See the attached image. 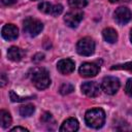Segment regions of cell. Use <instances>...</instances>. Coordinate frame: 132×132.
I'll use <instances>...</instances> for the list:
<instances>
[{"label": "cell", "mask_w": 132, "mask_h": 132, "mask_svg": "<svg viewBox=\"0 0 132 132\" xmlns=\"http://www.w3.org/2000/svg\"><path fill=\"white\" fill-rule=\"evenodd\" d=\"M59 130L62 132H74L78 130V122L73 118H69L63 122Z\"/></svg>", "instance_id": "4fadbf2b"}, {"label": "cell", "mask_w": 132, "mask_h": 132, "mask_svg": "<svg viewBox=\"0 0 132 132\" xmlns=\"http://www.w3.org/2000/svg\"><path fill=\"white\" fill-rule=\"evenodd\" d=\"M31 79L38 90H44L51 84L48 72L44 68H35L31 74Z\"/></svg>", "instance_id": "7a4b0ae2"}, {"label": "cell", "mask_w": 132, "mask_h": 132, "mask_svg": "<svg viewBox=\"0 0 132 132\" xmlns=\"http://www.w3.org/2000/svg\"><path fill=\"white\" fill-rule=\"evenodd\" d=\"M32 1H36V0H32Z\"/></svg>", "instance_id": "f1b7e54d"}, {"label": "cell", "mask_w": 132, "mask_h": 132, "mask_svg": "<svg viewBox=\"0 0 132 132\" xmlns=\"http://www.w3.org/2000/svg\"><path fill=\"white\" fill-rule=\"evenodd\" d=\"M41 122L44 124V125H46L50 129H51V125H55V120L53 119V117H52V114L51 113H48V112H44V114L41 117Z\"/></svg>", "instance_id": "d6986e66"}, {"label": "cell", "mask_w": 132, "mask_h": 132, "mask_svg": "<svg viewBox=\"0 0 132 132\" xmlns=\"http://www.w3.org/2000/svg\"><path fill=\"white\" fill-rule=\"evenodd\" d=\"M95 51V42L90 37H84L76 44V52L81 56H91Z\"/></svg>", "instance_id": "277c9868"}, {"label": "cell", "mask_w": 132, "mask_h": 132, "mask_svg": "<svg viewBox=\"0 0 132 132\" xmlns=\"http://www.w3.org/2000/svg\"><path fill=\"white\" fill-rule=\"evenodd\" d=\"M125 91L127 93L128 96L132 97V78H129L126 82V87H125Z\"/></svg>", "instance_id": "603a6c76"}, {"label": "cell", "mask_w": 132, "mask_h": 132, "mask_svg": "<svg viewBox=\"0 0 132 132\" xmlns=\"http://www.w3.org/2000/svg\"><path fill=\"white\" fill-rule=\"evenodd\" d=\"M101 89L108 95H113L120 89V80L114 76H105L101 84Z\"/></svg>", "instance_id": "5b68a950"}, {"label": "cell", "mask_w": 132, "mask_h": 132, "mask_svg": "<svg viewBox=\"0 0 132 132\" xmlns=\"http://www.w3.org/2000/svg\"><path fill=\"white\" fill-rule=\"evenodd\" d=\"M113 15H114L116 22L119 25H125V24L129 23L132 19V12L130 11L129 8H127L125 6H121V7L117 8Z\"/></svg>", "instance_id": "8992f818"}, {"label": "cell", "mask_w": 132, "mask_h": 132, "mask_svg": "<svg viewBox=\"0 0 132 132\" xmlns=\"http://www.w3.org/2000/svg\"><path fill=\"white\" fill-rule=\"evenodd\" d=\"M100 70V66L97 65L96 63H90V62H86L84 64H81V66L79 67V74L84 77H92L95 76Z\"/></svg>", "instance_id": "ba28073f"}, {"label": "cell", "mask_w": 132, "mask_h": 132, "mask_svg": "<svg viewBox=\"0 0 132 132\" xmlns=\"http://www.w3.org/2000/svg\"><path fill=\"white\" fill-rule=\"evenodd\" d=\"M130 40H131V42H132V30H131V32H130Z\"/></svg>", "instance_id": "83f0119b"}, {"label": "cell", "mask_w": 132, "mask_h": 132, "mask_svg": "<svg viewBox=\"0 0 132 132\" xmlns=\"http://www.w3.org/2000/svg\"><path fill=\"white\" fill-rule=\"evenodd\" d=\"M74 67H75L74 62L71 59H62L57 64V68H58L59 72L62 74H65V75L73 72Z\"/></svg>", "instance_id": "7c38bea8"}, {"label": "cell", "mask_w": 132, "mask_h": 132, "mask_svg": "<svg viewBox=\"0 0 132 132\" xmlns=\"http://www.w3.org/2000/svg\"><path fill=\"white\" fill-rule=\"evenodd\" d=\"M84 18V13L80 11H70L68 13L65 14L64 16V21L66 23V25L70 28H76L79 23L81 22Z\"/></svg>", "instance_id": "30bf717a"}, {"label": "cell", "mask_w": 132, "mask_h": 132, "mask_svg": "<svg viewBox=\"0 0 132 132\" xmlns=\"http://www.w3.org/2000/svg\"><path fill=\"white\" fill-rule=\"evenodd\" d=\"M9 96H10L11 101H13V102H22V101H25V100L30 99V97H20V96H19L18 94H15L13 91H10V92H9Z\"/></svg>", "instance_id": "44dd1931"}, {"label": "cell", "mask_w": 132, "mask_h": 132, "mask_svg": "<svg viewBox=\"0 0 132 132\" xmlns=\"http://www.w3.org/2000/svg\"><path fill=\"white\" fill-rule=\"evenodd\" d=\"M16 0H1V2L4 4V5H11L15 2Z\"/></svg>", "instance_id": "484cf974"}, {"label": "cell", "mask_w": 132, "mask_h": 132, "mask_svg": "<svg viewBox=\"0 0 132 132\" xmlns=\"http://www.w3.org/2000/svg\"><path fill=\"white\" fill-rule=\"evenodd\" d=\"M73 90H74V87L69 82H65L60 87V93L62 95H67V94L71 93Z\"/></svg>", "instance_id": "ffe728a7"}, {"label": "cell", "mask_w": 132, "mask_h": 132, "mask_svg": "<svg viewBox=\"0 0 132 132\" xmlns=\"http://www.w3.org/2000/svg\"><path fill=\"white\" fill-rule=\"evenodd\" d=\"M38 8L40 11L47 14H52L54 16L61 14V12L63 11V6L61 4H52L50 2H41L38 5Z\"/></svg>", "instance_id": "52a82bcc"}, {"label": "cell", "mask_w": 132, "mask_h": 132, "mask_svg": "<svg viewBox=\"0 0 132 132\" xmlns=\"http://www.w3.org/2000/svg\"><path fill=\"white\" fill-rule=\"evenodd\" d=\"M1 34L5 40H14L19 36V29L16 26H14L12 24H7V25L3 26Z\"/></svg>", "instance_id": "8fae6325"}, {"label": "cell", "mask_w": 132, "mask_h": 132, "mask_svg": "<svg viewBox=\"0 0 132 132\" xmlns=\"http://www.w3.org/2000/svg\"><path fill=\"white\" fill-rule=\"evenodd\" d=\"M130 0H109L111 3H119V2H129Z\"/></svg>", "instance_id": "4316f807"}, {"label": "cell", "mask_w": 132, "mask_h": 132, "mask_svg": "<svg viewBox=\"0 0 132 132\" xmlns=\"http://www.w3.org/2000/svg\"><path fill=\"white\" fill-rule=\"evenodd\" d=\"M68 4L71 8L80 9V8H84L85 6H87L88 1L87 0H68Z\"/></svg>", "instance_id": "ac0fdd59"}, {"label": "cell", "mask_w": 132, "mask_h": 132, "mask_svg": "<svg viewBox=\"0 0 132 132\" xmlns=\"http://www.w3.org/2000/svg\"><path fill=\"white\" fill-rule=\"evenodd\" d=\"M85 121L89 127L99 129L105 122V112L102 108L99 107L89 109L85 114Z\"/></svg>", "instance_id": "6da1fadb"}, {"label": "cell", "mask_w": 132, "mask_h": 132, "mask_svg": "<svg viewBox=\"0 0 132 132\" xmlns=\"http://www.w3.org/2000/svg\"><path fill=\"white\" fill-rule=\"evenodd\" d=\"M24 56V52L20 48V47H16V46H11L8 48V52H7V57L9 60L13 61V62H19Z\"/></svg>", "instance_id": "5bb4252c"}, {"label": "cell", "mask_w": 132, "mask_h": 132, "mask_svg": "<svg viewBox=\"0 0 132 132\" xmlns=\"http://www.w3.org/2000/svg\"><path fill=\"white\" fill-rule=\"evenodd\" d=\"M35 111V107L32 104H25L20 107V114L22 117H30Z\"/></svg>", "instance_id": "e0dca14e"}, {"label": "cell", "mask_w": 132, "mask_h": 132, "mask_svg": "<svg viewBox=\"0 0 132 132\" xmlns=\"http://www.w3.org/2000/svg\"><path fill=\"white\" fill-rule=\"evenodd\" d=\"M7 81H8V80H7V78H6V75H5L4 73H2V74H1V87H4Z\"/></svg>", "instance_id": "d4e9b609"}, {"label": "cell", "mask_w": 132, "mask_h": 132, "mask_svg": "<svg viewBox=\"0 0 132 132\" xmlns=\"http://www.w3.org/2000/svg\"><path fill=\"white\" fill-rule=\"evenodd\" d=\"M43 29L42 23L34 18H27L24 21V31L31 37L38 35Z\"/></svg>", "instance_id": "3957f363"}, {"label": "cell", "mask_w": 132, "mask_h": 132, "mask_svg": "<svg viewBox=\"0 0 132 132\" xmlns=\"http://www.w3.org/2000/svg\"><path fill=\"white\" fill-rule=\"evenodd\" d=\"M111 69H128V70H132V62L123 64V65H117V66H112Z\"/></svg>", "instance_id": "7402d4cb"}, {"label": "cell", "mask_w": 132, "mask_h": 132, "mask_svg": "<svg viewBox=\"0 0 132 132\" xmlns=\"http://www.w3.org/2000/svg\"><path fill=\"white\" fill-rule=\"evenodd\" d=\"M80 89H81V92L86 96L91 97V98L97 97L100 94V87L95 81H86L81 85Z\"/></svg>", "instance_id": "9c48e42d"}, {"label": "cell", "mask_w": 132, "mask_h": 132, "mask_svg": "<svg viewBox=\"0 0 132 132\" xmlns=\"http://www.w3.org/2000/svg\"><path fill=\"white\" fill-rule=\"evenodd\" d=\"M0 122H1V127L6 129L10 126L11 124V117H10V113L4 109H2L0 111Z\"/></svg>", "instance_id": "2e32d148"}, {"label": "cell", "mask_w": 132, "mask_h": 132, "mask_svg": "<svg viewBox=\"0 0 132 132\" xmlns=\"http://www.w3.org/2000/svg\"><path fill=\"white\" fill-rule=\"evenodd\" d=\"M102 35H103V38L105 39V41H107L109 43H114L118 40V33L112 28L104 29L102 31Z\"/></svg>", "instance_id": "9a60e30c"}, {"label": "cell", "mask_w": 132, "mask_h": 132, "mask_svg": "<svg viewBox=\"0 0 132 132\" xmlns=\"http://www.w3.org/2000/svg\"><path fill=\"white\" fill-rule=\"evenodd\" d=\"M10 131L11 132H19V131H21V132H28V129H26V128H24V127H14V128H12V129H10Z\"/></svg>", "instance_id": "cb8c5ba5"}]
</instances>
